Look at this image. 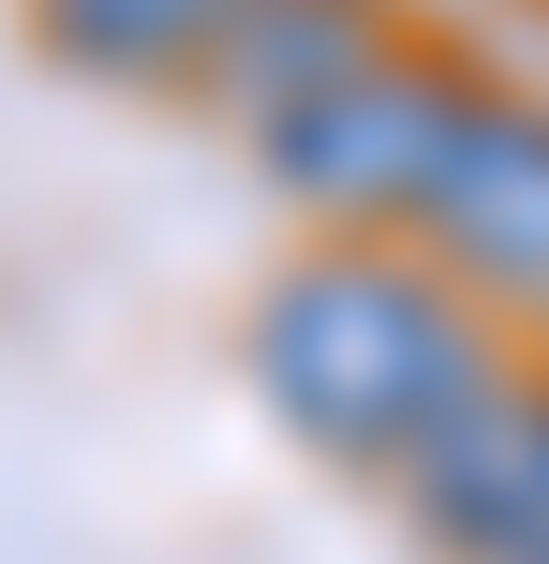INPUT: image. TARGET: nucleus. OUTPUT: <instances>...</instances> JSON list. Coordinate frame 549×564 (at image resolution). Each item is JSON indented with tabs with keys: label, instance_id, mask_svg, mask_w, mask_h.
<instances>
[{
	"label": "nucleus",
	"instance_id": "nucleus-1",
	"mask_svg": "<svg viewBox=\"0 0 549 564\" xmlns=\"http://www.w3.org/2000/svg\"><path fill=\"white\" fill-rule=\"evenodd\" d=\"M253 387H267V416H283L297 446L402 476V460L491 387V341L446 297V268L372 253V238H327V253H297L253 297Z\"/></svg>",
	"mask_w": 549,
	"mask_h": 564
},
{
	"label": "nucleus",
	"instance_id": "nucleus-3",
	"mask_svg": "<svg viewBox=\"0 0 549 564\" xmlns=\"http://www.w3.org/2000/svg\"><path fill=\"white\" fill-rule=\"evenodd\" d=\"M402 506H416V535L461 550V564H535L549 550V387L491 371V387L402 460Z\"/></svg>",
	"mask_w": 549,
	"mask_h": 564
},
{
	"label": "nucleus",
	"instance_id": "nucleus-5",
	"mask_svg": "<svg viewBox=\"0 0 549 564\" xmlns=\"http://www.w3.org/2000/svg\"><path fill=\"white\" fill-rule=\"evenodd\" d=\"M356 59H386V45H372V0H238L208 89H223L253 134H283V119L312 105V89H342Z\"/></svg>",
	"mask_w": 549,
	"mask_h": 564
},
{
	"label": "nucleus",
	"instance_id": "nucleus-2",
	"mask_svg": "<svg viewBox=\"0 0 549 564\" xmlns=\"http://www.w3.org/2000/svg\"><path fill=\"white\" fill-rule=\"evenodd\" d=\"M461 134H475V75L386 45V59H356L342 89H312V105L267 134V178H283L297 208H327V224H416L431 238Z\"/></svg>",
	"mask_w": 549,
	"mask_h": 564
},
{
	"label": "nucleus",
	"instance_id": "nucleus-6",
	"mask_svg": "<svg viewBox=\"0 0 549 564\" xmlns=\"http://www.w3.org/2000/svg\"><path fill=\"white\" fill-rule=\"evenodd\" d=\"M30 15H45V45L75 59V75L149 89V75H208V59H223L238 0H30Z\"/></svg>",
	"mask_w": 549,
	"mask_h": 564
},
{
	"label": "nucleus",
	"instance_id": "nucleus-4",
	"mask_svg": "<svg viewBox=\"0 0 549 564\" xmlns=\"http://www.w3.org/2000/svg\"><path fill=\"white\" fill-rule=\"evenodd\" d=\"M431 253L505 312H549V105H505L475 89V134L446 164V208H431Z\"/></svg>",
	"mask_w": 549,
	"mask_h": 564
},
{
	"label": "nucleus",
	"instance_id": "nucleus-7",
	"mask_svg": "<svg viewBox=\"0 0 549 564\" xmlns=\"http://www.w3.org/2000/svg\"><path fill=\"white\" fill-rule=\"evenodd\" d=\"M535 564H549V550H535Z\"/></svg>",
	"mask_w": 549,
	"mask_h": 564
}]
</instances>
